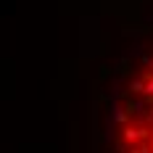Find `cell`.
Returning a JSON list of instances; mask_svg holds the SVG:
<instances>
[{
    "instance_id": "cell-1",
    "label": "cell",
    "mask_w": 153,
    "mask_h": 153,
    "mask_svg": "<svg viewBox=\"0 0 153 153\" xmlns=\"http://www.w3.org/2000/svg\"><path fill=\"white\" fill-rule=\"evenodd\" d=\"M98 153H153V21L135 27L98 92Z\"/></svg>"
}]
</instances>
